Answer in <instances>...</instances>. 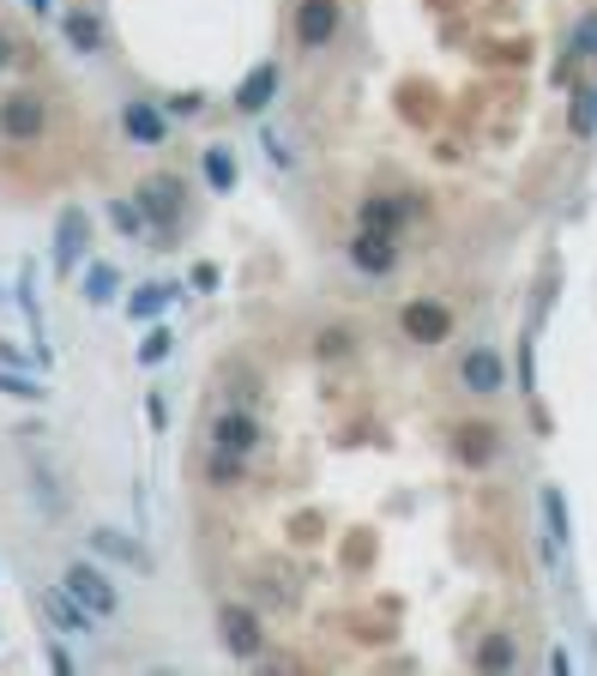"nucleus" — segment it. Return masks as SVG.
<instances>
[{
    "label": "nucleus",
    "mask_w": 597,
    "mask_h": 676,
    "mask_svg": "<svg viewBox=\"0 0 597 676\" xmlns=\"http://www.w3.org/2000/svg\"><path fill=\"white\" fill-rule=\"evenodd\" d=\"M61 592H66V599H73L85 616H92V623H109V616H121V592H115V580H109L97 562H66Z\"/></svg>",
    "instance_id": "f257e3e1"
},
{
    "label": "nucleus",
    "mask_w": 597,
    "mask_h": 676,
    "mask_svg": "<svg viewBox=\"0 0 597 676\" xmlns=\"http://www.w3.org/2000/svg\"><path fill=\"white\" fill-rule=\"evenodd\" d=\"M182 176H145L139 194H133V206H139L145 224H157V230H175V218H182Z\"/></svg>",
    "instance_id": "f03ea898"
},
{
    "label": "nucleus",
    "mask_w": 597,
    "mask_h": 676,
    "mask_svg": "<svg viewBox=\"0 0 597 676\" xmlns=\"http://www.w3.org/2000/svg\"><path fill=\"white\" fill-rule=\"evenodd\" d=\"M85 248H92V218H85V206H66L61 218H54V273L66 278L85 261Z\"/></svg>",
    "instance_id": "7ed1b4c3"
},
{
    "label": "nucleus",
    "mask_w": 597,
    "mask_h": 676,
    "mask_svg": "<svg viewBox=\"0 0 597 676\" xmlns=\"http://www.w3.org/2000/svg\"><path fill=\"white\" fill-rule=\"evenodd\" d=\"M218 635H223V647H230L235 659H260V647H266V628H260V616L247 611V604H223Z\"/></svg>",
    "instance_id": "20e7f679"
},
{
    "label": "nucleus",
    "mask_w": 597,
    "mask_h": 676,
    "mask_svg": "<svg viewBox=\"0 0 597 676\" xmlns=\"http://www.w3.org/2000/svg\"><path fill=\"white\" fill-rule=\"evenodd\" d=\"M338 25H344V7H338V0H302L296 7V43L302 49H326V43L338 37Z\"/></svg>",
    "instance_id": "39448f33"
},
{
    "label": "nucleus",
    "mask_w": 597,
    "mask_h": 676,
    "mask_svg": "<svg viewBox=\"0 0 597 676\" xmlns=\"http://www.w3.org/2000/svg\"><path fill=\"white\" fill-rule=\"evenodd\" d=\"M399 326L411 345H441V338L453 333V314H447L441 302H411V309L399 314Z\"/></svg>",
    "instance_id": "423d86ee"
},
{
    "label": "nucleus",
    "mask_w": 597,
    "mask_h": 676,
    "mask_svg": "<svg viewBox=\"0 0 597 676\" xmlns=\"http://www.w3.org/2000/svg\"><path fill=\"white\" fill-rule=\"evenodd\" d=\"M49 128V109L37 104V97H7V104H0V133H7V140H37V133Z\"/></svg>",
    "instance_id": "0eeeda50"
},
{
    "label": "nucleus",
    "mask_w": 597,
    "mask_h": 676,
    "mask_svg": "<svg viewBox=\"0 0 597 676\" xmlns=\"http://www.w3.org/2000/svg\"><path fill=\"white\" fill-rule=\"evenodd\" d=\"M272 97H278V61H260L242 85H235V109H242V116H266Z\"/></svg>",
    "instance_id": "6e6552de"
},
{
    "label": "nucleus",
    "mask_w": 597,
    "mask_h": 676,
    "mask_svg": "<svg viewBox=\"0 0 597 676\" xmlns=\"http://www.w3.org/2000/svg\"><path fill=\"white\" fill-rule=\"evenodd\" d=\"M92 550H103L109 562H121V568H133V574H157L151 550H145V544H133V538H121L115 526H97V532H92Z\"/></svg>",
    "instance_id": "1a4fd4ad"
},
{
    "label": "nucleus",
    "mask_w": 597,
    "mask_h": 676,
    "mask_svg": "<svg viewBox=\"0 0 597 676\" xmlns=\"http://www.w3.org/2000/svg\"><path fill=\"white\" fill-rule=\"evenodd\" d=\"M351 261L363 266V273H392V261H399V248H392V230H356V242H351Z\"/></svg>",
    "instance_id": "9d476101"
},
{
    "label": "nucleus",
    "mask_w": 597,
    "mask_h": 676,
    "mask_svg": "<svg viewBox=\"0 0 597 676\" xmlns=\"http://www.w3.org/2000/svg\"><path fill=\"white\" fill-rule=\"evenodd\" d=\"M254 442H260V423L247 411H223L218 430H211V447H218V454H235V459L254 454Z\"/></svg>",
    "instance_id": "9b49d317"
},
{
    "label": "nucleus",
    "mask_w": 597,
    "mask_h": 676,
    "mask_svg": "<svg viewBox=\"0 0 597 676\" xmlns=\"http://www.w3.org/2000/svg\"><path fill=\"white\" fill-rule=\"evenodd\" d=\"M501 375H507V369H501V357H495V351H483V345L465 357V363H459V381H465L471 393H483V399H489V393H501Z\"/></svg>",
    "instance_id": "f8f14e48"
},
{
    "label": "nucleus",
    "mask_w": 597,
    "mask_h": 676,
    "mask_svg": "<svg viewBox=\"0 0 597 676\" xmlns=\"http://www.w3.org/2000/svg\"><path fill=\"white\" fill-rule=\"evenodd\" d=\"M42 611H49L54 616V628H61V635H92V616H85V611H78V604L73 599H66V592H61V586H54V592H42Z\"/></svg>",
    "instance_id": "ddd939ff"
},
{
    "label": "nucleus",
    "mask_w": 597,
    "mask_h": 676,
    "mask_svg": "<svg viewBox=\"0 0 597 676\" xmlns=\"http://www.w3.org/2000/svg\"><path fill=\"white\" fill-rule=\"evenodd\" d=\"M121 128H127V140L139 145H163V116H157V104H127V116H121Z\"/></svg>",
    "instance_id": "4468645a"
},
{
    "label": "nucleus",
    "mask_w": 597,
    "mask_h": 676,
    "mask_svg": "<svg viewBox=\"0 0 597 676\" xmlns=\"http://www.w3.org/2000/svg\"><path fill=\"white\" fill-rule=\"evenodd\" d=\"M544 526H549V556L573 538V520H568V495L561 490H544Z\"/></svg>",
    "instance_id": "2eb2a0df"
},
{
    "label": "nucleus",
    "mask_w": 597,
    "mask_h": 676,
    "mask_svg": "<svg viewBox=\"0 0 597 676\" xmlns=\"http://www.w3.org/2000/svg\"><path fill=\"white\" fill-rule=\"evenodd\" d=\"M175 297H182L175 285H145V290H133V297H127V314H133V321H157Z\"/></svg>",
    "instance_id": "dca6fc26"
},
{
    "label": "nucleus",
    "mask_w": 597,
    "mask_h": 676,
    "mask_svg": "<svg viewBox=\"0 0 597 676\" xmlns=\"http://www.w3.org/2000/svg\"><path fill=\"white\" fill-rule=\"evenodd\" d=\"M66 43H73L78 55H97L103 49V25H97L92 13H66Z\"/></svg>",
    "instance_id": "f3484780"
},
{
    "label": "nucleus",
    "mask_w": 597,
    "mask_h": 676,
    "mask_svg": "<svg viewBox=\"0 0 597 676\" xmlns=\"http://www.w3.org/2000/svg\"><path fill=\"white\" fill-rule=\"evenodd\" d=\"M404 218H411V206H404V200H368V206H363L368 230H399Z\"/></svg>",
    "instance_id": "a211bd4d"
},
{
    "label": "nucleus",
    "mask_w": 597,
    "mask_h": 676,
    "mask_svg": "<svg viewBox=\"0 0 597 676\" xmlns=\"http://www.w3.org/2000/svg\"><path fill=\"white\" fill-rule=\"evenodd\" d=\"M477 664H483V671H513L520 652H513V640H507V635H489V640H483V652H477Z\"/></svg>",
    "instance_id": "6ab92c4d"
},
{
    "label": "nucleus",
    "mask_w": 597,
    "mask_h": 676,
    "mask_svg": "<svg viewBox=\"0 0 597 676\" xmlns=\"http://www.w3.org/2000/svg\"><path fill=\"white\" fill-rule=\"evenodd\" d=\"M206 182L218 188V194H230V188H235V157L223 152V145H211V152H206Z\"/></svg>",
    "instance_id": "aec40b11"
},
{
    "label": "nucleus",
    "mask_w": 597,
    "mask_h": 676,
    "mask_svg": "<svg viewBox=\"0 0 597 676\" xmlns=\"http://www.w3.org/2000/svg\"><path fill=\"white\" fill-rule=\"evenodd\" d=\"M459 454H465V466H489L495 435H489V430H465V435H459Z\"/></svg>",
    "instance_id": "412c9836"
},
{
    "label": "nucleus",
    "mask_w": 597,
    "mask_h": 676,
    "mask_svg": "<svg viewBox=\"0 0 597 676\" xmlns=\"http://www.w3.org/2000/svg\"><path fill=\"white\" fill-rule=\"evenodd\" d=\"M109 297H115V266L97 261L92 273H85V302H109Z\"/></svg>",
    "instance_id": "4be33fe9"
},
{
    "label": "nucleus",
    "mask_w": 597,
    "mask_h": 676,
    "mask_svg": "<svg viewBox=\"0 0 597 676\" xmlns=\"http://www.w3.org/2000/svg\"><path fill=\"white\" fill-rule=\"evenodd\" d=\"M568 55H573V61H585V55H597V19H580V25H573V37H568Z\"/></svg>",
    "instance_id": "5701e85b"
},
{
    "label": "nucleus",
    "mask_w": 597,
    "mask_h": 676,
    "mask_svg": "<svg viewBox=\"0 0 597 676\" xmlns=\"http://www.w3.org/2000/svg\"><path fill=\"white\" fill-rule=\"evenodd\" d=\"M0 393H7V399H42V387H37V381L13 375V369H0Z\"/></svg>",
    "instance_id": "b1692460"
},
{
    "label": "nucleus",
    "mask_w": 597,
    "mask_h": 676,
    "mask_svg": "<svg viewBox=\"0 0 597 676\" xmlns=\"http://www.w3.org/2000/svg\"><path fill=\"white\" fill-rule=\"evenodd\" d=\"M169 345H175V338H169L163 326H151V333H145V345H139V363H163Z\"/></svg>",
    "instance_id": "393cba45"
},
{
    "label": "nucleus",
    "mask_w": 597,
    "mask_h": 676,
    "mask_svg": "<svg viewBox=\"0 0 597 676\" xmlns=\"http://www.w3.org/2000/svg\"><path fill=\"white\" fill-rule=\"evenodd\" d=\"M109 218H115V230H121V236H139V230H145L139 206H121V200H115V206H109Z\"/></svg>",
    "instance_id": "a878e982"
},
{
    "label": "nucleus",
    "mask_w": 597,
    "mask_h": 676,
    "mask_svg": "<svg viewBox=\"0 0 597 676\" xmlns=\"http://www.w3.org/2000/svg\"><path fill=\"white\" fill-rule=\"evenodd\" d=\"M351 351V333H320V357H344Z\"/></svg>",
    "instance_id": "bb28decb"
},
{
    "label": "nucleus",
    "mask_w": 597,
    "mask_h": 676,
    "mask_svg": "<svg viewBox=\"0 0 597 676\" xmlns=\"http://www.w3.org/2000/svg\"><path fill=\"white\" fill-rule=\"evenodd\" d=\"M25 7H37V13H49V7H54V0H25Z\"/></svg>",
    "instance_id": "cd10ccee"
},
{
    "label": "nucleus",
    "mask_w": 597,
    "mask_h": 676,
    "mask_svg": "<svg viewBox=\"0 0 597 676\" xmlns=\"http://www.w3.org/2000/svg\"><path fill=\"white\" fill-rule=\"evenodd\" d=\"M0 67H7V37H0Z\"/></svg>",
    "instance_id": "c85d7f7f"
}]
</instances>
